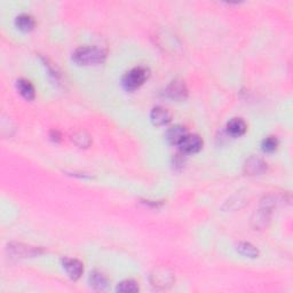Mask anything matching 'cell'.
Returning a JSON list of instances; mask_svg holds the SVG:
<instances>
[{
	"label": "cell",
	"instance_id": "1",
	"mask_svg": "<svg viewBox=\"0 0 293 293\" xmlns=\"http://www.w3.org/2000/svg\"><path fill=\"white\" fill-rule=\"evenodd\" d=\"M106 52L105 49L99 47H89V46H84L79 47L73 52L72 60L76 64L78 65H96L101 64L105 61Z\"/></svg>",
	"mask_w": 293,
	"mask_h": 293
},
{
	"label": "cell",
	"instance_id": "2",
	"mask_svg": "<svg viewBox=\"0 0 293 293\" xmlns=\"http://www.w3.org/2000/svg\"><path fill=\"white\" fill-rule=\"evenodd\" d=\"M150 76V71L146 66H135L126 73L123 78V86L127 91H134L140 86L145 84V82Z\"/></svg>",
	"mask_w": 293,
	"mask_h": 293
},
{
	"label": "cell",
	"instance_id": "3",
	"mask_svg": "<svg viewBox=\"0 0 293 293\" xmlns=\"http://www.w3.org/2000/svg\"><path fill=\"white\" fill-rule=\"evenodd\" d=\"M179 146L183 154H196L202 150L203 140L197 134H187Z\"/></svg>",
	"mask_w": 293,
	"mask_h": 293
},
{
	"label": "cell",
	"instance_id": "4",
	"mask_svg": "<svg viewBox=\"0 0 293 293\" xmlns=\"http://www.w3.org/2000/svg\"><path fill=\"white\" fill-rule=\"evenodd\" d=\"M166 94L168 95V98L176 100V101H182L188 95L187 86H186L185 82L181 81V79H175V81L171 82V84L167 86Z\"/></svg>",
	"mask_w": 293,
	"mask_h": 293
},
{
	"label": "cell",
	"instance_id": "5",
	"mask_svg": "<svg viewBox=\"0 0 293 293\" xmlns=\"http://www.w3.org/2000/svg\"><path fill=\"white\" fill-rule=\"evenodd\" d=\"M62 265L66 274H68L69 277L73 279V281H77L83 275V272H84L83 264L79 260H77V259L64 258L62 260Z\"/></svg>",
	"mask_w": 293,
	"mask_h": 293
},
{
	"label": "cell",
	"instance_id": "6",
	"mask_svg": "<svg viewBox=\"0 0 293 293\" xmlns=\"http://www.w3.org/2000/svg\"><path fill=\"white\" fill-rule=\"evenodd\" d=\"M266 171H267V164L258 157L249 158L244 165V172L248 175H260Z\"/></svg>",
	"mask_w": 293,
	"mask_h": 293
},
{
	"label": "cell",
	"instance_id": "7",
	"mask_svg": "<svg viewBox=\"0 0 293 293\" xmlns=\"http://www.w3.org/2000/svg\"><path fill=\"white\" fill-rule=\"evenodd\" d=\"M171 112L168 111V109L164 108V106H155L150 112L151 123L155 126H163L168 124L171 122Z\"/></svg>",
	"mask_w": 293,
	"mask_h": 293
},
{
	"label": "cell",
	"instance_id": "8",
	"mask_svg": "<svg viewBox=\"0 0 293 293\" xmlns=\"http://www.w3.org/2000/svg\"><path fill=\"white\" fill-rule=\"evenodd\" d=\"M187 134L188 132L186 127L176 125L173 126V127H171L166 132V140H167L168 143H171V145H180L182 140L187 136Z\"/></svg>",
	"mask_w": 293,
	"mask_h": 293
},
{
	"label": "cell",
	"instance_id": "9",
	"mask_svg": "<svg viewBox=\"0 0 293 293\" xmlns=\"http://www.w3.org/2000/svg\"><path fill=\"white\" fill-rule=\"evenodd\" d=\"M272 209H268L261 206V209L254 214V218L252 219V224L255 229H264L267 227L269 219H271Z\"/></svg>",
	"mask_w": 293,
	"mask_h": 293
},
{
	"label": "cell",
	"instance_id": "10",
	"mask_svg": "<svg viewBox=\"0 0 293 293\" xmlns=\"http://www.w3.org/2000/svg\"><path fill=\"white\" fill-rule=\"evenodd\" d=\"M246 129H248V126H246V123L242 118H232L227 124L228 133L231 136H235V138L244 135Z\"/></svg>",
	"mask_w": 293,
	"mask_h": 293
},
{
	"label": "cell",
	"instance_id": "11",
	"mask_svg": "<svg viewBox=\"0 0 293 293\" xmlns=\"http://www.w3.org/2000/svg\"><path fill=\"white\" fill-rule=\"evenodd\" d=\"M89 284H91L93 289L103 291V290L108 288L109 281L108 278H106V276L105 274H102L101 272L94 271L93 272H91V275H89Z\"/></svg>",
	"mask_w": 293,
	"mask_h": 293
},
{
	"label": "cell",
	"instance_id": "12",
	"mask_svg": "<svg viewBox=\"0 0 293 293\" xmlns=\"http://www.w3.org/2000/svg\"><path fill=\"white\" fill-rule=\"evenodd\" d=\"M16 86H18V91L20 94H21L25 100L31 101V100L35 99L36 96L35 87H33L32 84L29 81H25V79H19Z\"/></svg>",
	"mask_w": 293,
	"mask_h": 293
},
{
	"label": "cell",
	"instance_id": "13",
	"mask_svg": "<svg viewBox=\"0 0 293 293\" xmlns=\"http://www.w3.org/2000/svg\"><path fill=\"white\" fill-rule=\"evenodd\" d=\"M35 20H33L32 16L26 15V14H22L16 18L15 20V25L19 30H21L23 32H29L33 30L35 28Z\"/></svg>",
	"mask_w": 293,
	"mask_h": 293
},
{
	"label": "cell",
	"instance_id": "14",
	"mask_svg": "<svg viewBox=\"0 0 293 293\" xmlns=\"http://www.w3.org/2000/svg\"><path fill=\"white\" fill-rule=\"evenodd\" d=\"M236 250H237V252L239 253V254L244 255V256H246V258L254 259V258H258V256H259V250L256 249L254 245H252L251 243L241 242L237 245Z\"/></svg>",
	"mask_w": 293,
	"mask_h": 293
},
{
	"label": "cell",
	"instance_id": "15",
	"mask_svg": "<svg viewBox=\"0 0 293 293\" xmlns=\"http://www.w3.org/2000/svg\"><path fill=\"white\" fill-rule=\"evenodd\" d=\"M116 290H117V292L123 293H135L139 291V285L133 279H125V281L118 283Z\"/></svg>",
	"mask_w": 293,
	"mask_h": 293
},
{
	"label": "cell",
	"instance_id": "16",
	"mask_svg": "<svg viewBox=\"0 0 293 293\" xmlns=\"http://www.w3.org/2000/svg\"><path fill=\"white\" fill-rule=\"evenodd\" d=\"M9 250L14 253V254L16 256H32L35 254H38V250L35 249V248H31V246H23L21 244L16 245V248H14V246L11 245V248H9Z\"/></svg>",
	"mask_w": 293,
	"mask_h": 293
},
{
	"label": "cell",
	"instance_id": "17",
	"mask_svg": "<svg viewBox=\"0 0 293 293\" xmlns=\"http://www.w3.org/2000/svg\"><path fill=\"white\" fill-rule=\"evenodd\" d=\"M73 142L76 143L78 146L81 148H87V146H91L92 143V139L86 132H77L76 134H73L72 136Z\"/></svg>",
	"mask_w": 293,
	"mask_h": 293
},
{
	"label": "cell",
	"instance_id": "18",
	"mask_svg": "<svg viewBox=\"0 0 293 293\" xmlns=\"http://www.w3.org/2000/svg\"><path fill=\"white\" fill-rule=\"evenodd\" d=\"M152 278H155V281L152 283L156 284H171L173 281V277L171 274H167V272L162 269V271L156 272V275H152Z\"/></svg>",
	"mask_w": 293,
	"mask_h": 293
},
{
	"label": "cell",
	"instance_id": "19",
	"mask_svg": "<svg viewBox=\"0 0 293 293\" xmlns=\"http://www.w3.org/2000/svg\"><path fill=\"white\" fill-rule=\"evenodd\" d=\"M262 150L265 152H267V154H272V152H274L276 149H277L278 146V140L275 138V136H268L267 139H265L264 141H262Z\"/></svg>",
	"mask_w": 293,
	"mask_h": 293
},
{
	"label": "cell",
	"instance_id": "20",
	"mask_svg": "<svg viewBox=\"0 0 293 293\" xmlns=\"http://www.w3.org/2000/svg\"><path fill=\"white\" fill-rule=\"evenodd\" d=\"M51 138H52L53 141L59 142L60 140H61V135H60V133H59L58 131H53V132L51 133Z\"/></svg>",
	"mask_w": 293,
	"mask_h": 293
}]
</instances>
